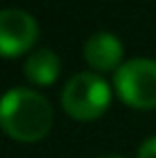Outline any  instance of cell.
<instances>
[{"label":"cell","instance_id":"cell-6","mask_svg":"<svg viewBox=\"0 0 156 158\" xmlns=\"http://www.w3.org/2000/svg\"><path fill=\"white\" fill-rule=\"evenodd\" d=\"M25 76L30 83L41 87L55 83V78L60 76V57L51 48H37L25 60Z\"/></svg>","mask_w":156,"mask_h":158},{"label":"cell","instance_id":"cell-2","mask_svg":"<svg viewBox=\"0 0 156 158\" xmlns=\"http://www.w3.org/2000/svg\"><path fill=\"white\" fill-rule=\"evenodd\" d=\"M110 103V89L96 73H76L62 89V108L78 122L101 117Z\"/></svg>","mask_w":156,"mask_h":158},{"label":"cell","instance_id":"cell-8","mask_svg":"<svg viewBox=\"0 0 156 158\" xmlns=\"http://www.w3.org/2000/svg\"><path fill=\"white\" fill-rule=\"evenodd\" d=\"M103 158H120V156H103Z\"/></svg>","mask_w":156,"mask_h":158},{"label":"cell","instance_id":"cell-7","mask_svg":"<svg viewBox=\"0 0 156 158\" xmlns=\"http://www.w3.org/2000/svg\"><path fill=\"white\" fill-rule=\"evenodd\" d=\"M138 158H156V135L149 140H145L138 149Z\"/></svg>","mask_w":156,"mask_h":158},{"label":"cell","instance_id":"cell-3","mask_svg":"<svg viewBox=\"0 0 156 158\" xmlns=\"http://www.w3.org/2000/svg\"><path fill=\"white\" fill-rule=\"evenodd\" d=\"M115 89L126 106L156 108V60L136 57L124 62L115 73Z\"/></svg>","mask_w":156,"mask_h":158},{"label":"cell","instance_id":"cell-5","mask_svg":"<svg viewBox=\"0 0 156 158\" xmlns=\"http://www.w3.org/2000/svg\"><path fill=\"white\" fill-rule=\"evenodd\" d=\"M122 57H124V48L120 39L110 32H96L85 41V60L96 71L120 69Z\"/></svg>","mask_w":156,"mask_h":158},{"label":"cell","instance_id":"cell-4","mask_svg":"<svg viewBox=\"0 0 156 158\" xmlns=\"http://www.w3.org/2000/svg\"><path fill=\"white\" fill-rule=\"evenodd\" d=\"M39 37V25L25 9L7 7L0 12V51L5 57L25 53Z\"/></svg>","mask_w":156,"mask_h":158},{"label":"cell","instance_id":"cell-1","mask_svg":"<svg viewBox=\"0 0 156 158\" xmlns=\"http://www.w3.org/2000/svg\"><path fill=\"white\" fill-rule=\"evenodd\" d=\"M0 124L9 138L19 142H39L53 126V108L35 89H9L0 108Z\"/></svg>","mask_w":156,"mask_h":158}]
</instances>
